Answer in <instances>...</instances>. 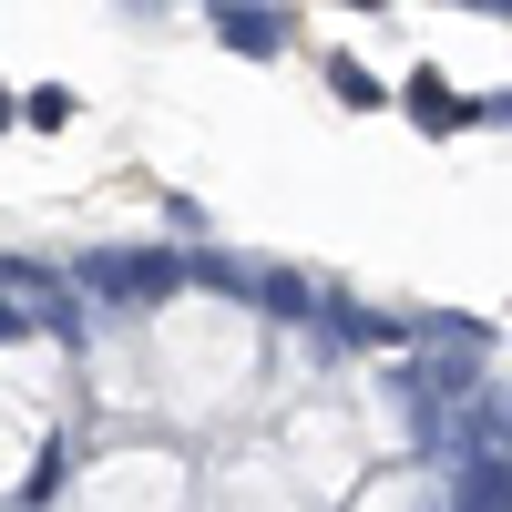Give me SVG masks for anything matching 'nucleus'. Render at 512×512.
I'll return each instance as SVG.
<instances>
[{
  "label": "nucleus",
  "mask_w": 512,
  "mask_h": 512,
  "mask_svg": "<svg viewBox=\"0 0 512 512\" xmlns=\"http://www.w3.org/2000/svg\"><path fill=\"white\" fill-rule=\"evenodd\" d=\"M328 93L349 103V113H379V103H390V93H379V72H369V62H349V52H328Z\"/></svg>",
  "instance_id": "nucleus-4"
},
{
  "label": "nucleus",
  "mask_w": 512,
  "mask_h": 512,
  "mask_svg": "<svg viewBox=\"0 0 512 512\" xmlns=\"http://www.w3.org/2000/svg\"><path fill=\"white\" fill-rule=\"evenodd\" d=\"M482 123H512V82H502V93H482Z\"/></svg>",
  "instance_id": "nucleus-6"
},
{
  "label": "nucleus",
  "mask_w": 512,
  "mask_h": 512,
  "mask_svg": "<svg viewBox=\"0 0 512 512\" xmlns=\"http://www.w3.org/2000/svg\"><path fill=\"white\" fill-rule=\"evenodd\" d=\"M400 113L420 123V134H461V123H482V103L461 93V82H451L441 62H420V72L400 82Z\"/></svg>",
  "instance_id": "nucleus-1"
},
{
  "label": "nucleus",
  "mask_w": 512,
  "mask_h": 512,
  "mask_svg": "<svg viewBox=\"0 0 512 512\" xmlns=\"http://www.w3.org/2000/svg\"><path fill=\"white\" fill-rule=\"evenodd\" d=\"M0 123H21V93H0Z\"/></svg>",
  "instance_id": "nucleus-7"
},
{
  "label": "nucleus",
  "mask_w": 512,
  "mask_h": 512,
  "mask_svg": "<svg viewBox=\"0 0 512 512\" xmlns=\"http://www.w3.org/2000/svg\"><path fill=\"white\" fill-rule=\"evenodd\" d=\"M72 113H82V103H72V82H31V93H21V123H31V134H62Z\"/></svg>",
  "instance_id": "nucleus-5"
},
{
  "label": "nucleus",
  "mask_w": 512,
  "mask_h": 512,
  "mask_svg": "<svg viewBox=\"0 0 512 512\" xmlns=\"http://www.w3.org/2000/svg\"><path fill=\"white\" fill-rule=\"evenodd\" d=\"M461 512H512V461L502 451H482L472 472H461Z\"/></svg>",
  "instance_id": "nucleus-3"
},
{
  "label": "nucleus",
  "mask_w": 512,
  "mask_h": 512,
  "mask_svg": "<svg viewBox=\"0 0 512 512\" xmlns=\"http://www.w3.org/2000/svg\"><path fill=\"white\" fill-rule=\"evenodd\" d=\"M216 41L246 52V62H277L287 41H297V21H277V11H216Z\"/></svg>",
  "instance_id": "nucleus-2"
}]
</instances>
